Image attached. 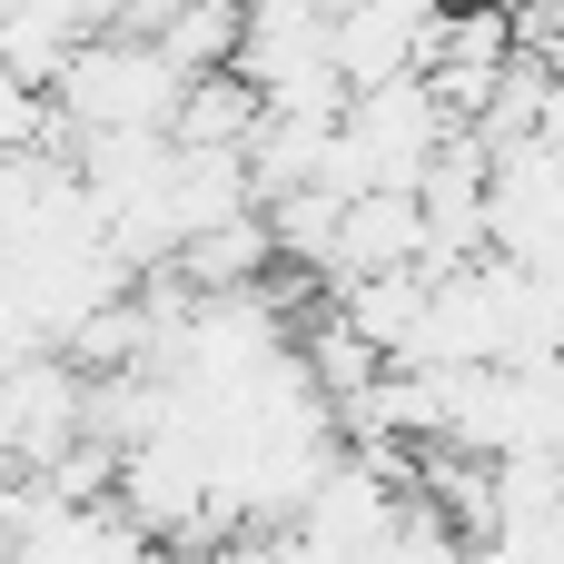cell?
<instances>
[{
	"instance_id": "cell-1",
	"label": "cell",
	"mask_w": 564,
	"mask_h": 564,
	"mask_svg": "<svg viewBox=\"0 0 564 564\" xmlns=\"http://www.w3.org/2000/svg\"><path fill=\"white\" fill-rule=\"evenodd\" d=\"M50 99V139L79 149V139H129V129H169L178 99H188V69L149 40V30H89L69 50V69L40 89Z\"/></svg>"
},
{
	"instance_id": "cell-3",
	"label": "cell",
	"mask_w": 564,
	"mask_h": 564,
	"mask_svg": "<svg viewBox=\"0 0 564 564\" xmlns=\"http://www.w3.org/2000/svg\"><path fill=\"white\" fill-rule=\"evenodd\" d=\"M248 129H258V89L238 69H198L188 99H178V119H169L178 149H248Z\"/></svg>"
},
{
	"instance_id": "cell-2",
	"label": "cell",
	"mask_w": 564,
	"mask_h": 564,
	"mask_svg": "<svg viewBox=\"0 0 564 564\" xmlns=\"http://www.w3.org/2000/svg\"><path fill=\"white\" fill-rule=\"evenodd\" d=\"M426 268H377V278H347L337 288V327L377 357V367H406V347H416V317H426Z\"/></svg>"
},
{
	"instance_id": "cell-4",
	"label": "cell",
	"mask_w": 564,
	"mask_h": 564,
	"mask_svg": "<svg viewBox=\"0 0 564 564\" xmlns=\"http://www.w3.org/2000/svg\"><path fill=\"white\" fill-rule=\"evenodd\" d=\"M99 10V30H159L169 10H188V0H89Z\"/></svg>"
}]
</instances>
